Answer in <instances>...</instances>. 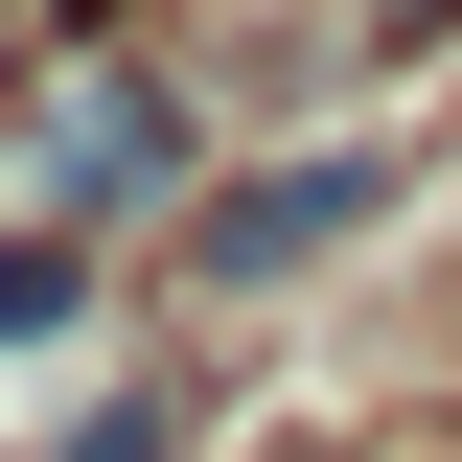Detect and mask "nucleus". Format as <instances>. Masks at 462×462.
<instances>
[{
    "label": "nucleus",
    "instance_id": "6",
    "mask_svg": "<svg viewBox=\"0 0 462 462\" xmlns=\"http://www.w3.org/2000/svg\"><path fill=\"white\" fill-rule=\"evenodd\" d=\"M254 462H393V439H370V416H324V439H254Z\"/></svg>",
    "mask_w": 462,
    "mask_h": 462
},
{
    "label": "nucleus",
    "instance_id": "4",
    "mask_svg": "<svg viewBox=\"0 0 462 462\" xmlns=\"http://www.w3.org/2000/svg\"><path fill=\"white\" fill-rule=\"evenodd\" d=\"M185 439H208V393H185V370H116V393H69L23 462H185Z\"/></svg>",
    "mask_w": 462,
    "mask_h": 462
},
{
    "label": "nucleus",
    "instance_id": "5",
    "mask_svg": "<svg viewBox=\"0 0 462 462\" xmlns=\"http://www.w3.org/2000/svg\"><path fill=\"white\" fill-rule=\"evenodd\" d=\"M346 23H370V47H439V23H462V0H346Z\"/></svg>",
    "mask_w": 462,
    "mask_h": 462
},
{
    "label": "nucleus",
    "instance_id": "1",
    "mask_svg": "<svg viewBox=\"0 0 462 462\" xmlns=\"http://www.w3.org/2000/svg\"><path fill=\"white\" fill-rule=\"evenodd\" d=\"M23 185H47L69 231H162L185 185H208V93H185L162 47H47L23 69Z\"/></svg>",
    "mask_w": 462,
    "mask_h": 462
},
{
    "label": "nucleus",
    "instance_id": "3",
    "mask_svg": "<svg viewBox=\"0 0 462 462\" xmlns=\"http://www.w3.org/2000/svg\"><path fill=\"white\" fill-rule=\"evenodd\" d=\"M93 324H116V231L23 208V231H0V346H93Z\"/></svg>",
    "mask_w": 462,
    "mask_h": 462
},
{
    "label": "nucleus",
    "instance_id": "2",
    "mask_svg": "<svg viewBox=\"0 0 462 462\" xmlns=\"http://www.w3.org/2000/svg\"><path fill=\"white\" fill-rule=\"evenodd\" d=\"M393 208H416L393 139H300V162H208L162 208V254H185V300H300V278H346V231H393Z\"/></svg>",
    "mask_w": 462,
    "mask_h": 462
},
{
    "label": "nucleus",
    "instance_id": "7",
    "mask_svg": "<svg viewBox=\"0 0 462 462\" xmlns=\"http://www.w3.org/2000/svg\"><path fill=\"white\" fill-rule=\"evenodd\" d=\"M23 69H47V23H23V0H0V93H23Z\"/></svg>",
    "mask_w": 462,
    "mask_h": 462
}]
</instances>
